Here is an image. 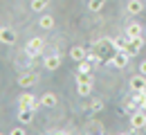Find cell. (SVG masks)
<instances>
[{"mask_svg":"<svg viewBox=\"0 0 146 135\" xmlns=\"http://www.w3.org/2000/svg\"><path fill=\"white\" fill-rule=\"evenodd\" d=\"M142 45H144V36L139 34V36H133V39L128 41V45H126V52L128 57H135V54H139V50H142Z\"/></svg>","mask_w":146,"mask_h":135,"instance_id":"cell-1","label":"cell"},{"mask_svg":"<svg viewBox=\"0 0 146 135\" xmlns=\"http://www.w3.org/2000/svg\"><path fill=\"white\" fill-rule=\"evenodd\" d=\"M43 39H32L29 43H27V47H25V52H27V57L29 59H36L40 52H43Z\"/></svg>","mask_w":146,"mask_h":135,"instance_id":"cell-2","label":"cell"},{"mask_svg":"<svg viewBox=\"0 0 146 135\" xmlns=\"http://www.w3.org/2000/svg\"><path fill=\"white\" fill-rule=\"evenodd\" d=\"M130 126H133L135 131H139V128L146 126V110L144 108H139V110H135V113L130 115Z\"/></svg>","mask_w":146,"mask_h":135,"instance_id":"cell-3","label":"cell"},{"mask_svg":"<svg viewBox=\"0 0 146 135\" xmlns=\"http://www.w3.org/2000/svg\"><path fill=\"white\" fill-rule=\"evenodd\" d=\"M36 83H38V74H34V72H23L18 77V86H23V88H32Z\"/></svg>","mask_w":146,"mask_h":135,"instance_id":"cell-4","label":"cell"},{"mask_svg":"<svg viewBox=\"0 0 146 135\" xmlns=\"http://www.w3.org/2000/svg\"><path fill=\"white\" fill-rule=\"evenodd\" d=\"M38 104H40V101H36V97L29 95V92L20 95V99H18V106H20V108H34V110H36Z\"/></svg>","mask_w":146,"mask_h":135,"instance_id":"cell-5","label":"cell"},{"mask_svg":"<svg viewBox=\"0 0 146 135\" xmlns=\"http://www.w3.org/2000/svg\"><path fill=\"white\" fill-rule=\"evenodd\" d=\"M128 59H130V57H128V54L124 52V50H117L110 63H112L115 68H126V65H128Z\"/></svg>","mask_w":146,"mask_h":135,"instance_id":"cell-6","label":"cell"},{"mask_svg":"<svg viewBox=\"0 0 146 135\" xmlns=\"http://www.w3.org/2000/svg\"><path fill=\"white\" fill-rule=\"evenodd\" d=\"M0 41H2L5 45H14V43H16V32H14V29H9V27L0 29Z\"/></svg>","mask_w":146,"mask_h":135,"instance_id":"cell-7","label":"cell"},{"mask_svg":"<svg viewBox=\"0 0 146 135\" xmlns=\"http://www.w3.org/2000/svg\"><path fill=\"white\" fill-rule=\"evenodd\" d=\"M142 9H144V2H142V0H128V5H126L128 14L137 16V14H142Z\"/></svg>","mask_w":146,"mask_h":135,"instance_id":"cell-8","label":"cell"},{"mask_svg":"<svg viewBox=\"0 0 146 135\" xmlns=\"http://www.w3.org/2000/svg\"><path fill=\"white\" fill-rule=\"evenodd\" d=\"M130 88H133V92H137V90H146V77H144V74L133 77V79H130Z\"/></svg>","mask_w":146,"mask_h":135,"instance_id":"cell-9","label":"cell"},{"mask_svg":"<svg viewBox=\"0 0 146 135\" xmlns=\"http://www.w3.org/2000/svg\"><path fill=\"white\" fill-rule=\"evenodd\" d=\"M18 119L23 124H29L34 119V108H18Z\"/></svg>","mask_w":146,"mask_h":135,"instance_id":"cell-10","label":"cell"},{"mask_svg":"<svg viewBox=\"0 0 146 135\" xmlns=\"http://www.w3.org/2000/svg\"><path fill=\"white\" fill-rule=\"evenodd\" d=\"M45 68H47V70L61 68V57H58V54H50V57L45 59Z\"/></svg>","mask_w":146,"mask_h":135,"instance_id":"cell-11","label":"cell"},{"mask_svg":"<svg viewBox=\"0 0 146 135\" xmlns=\"http://www.w3.org/2000/svg\"><path fill=\"white\" fill-rule=\"evenodd\" d=\"M40 106H45V108L56 106V95H54V92H45V95L40 97Z\"/></svg>","mask_w":146,"mask_h":135,"instance_id":"cell-12","label":"cell"},{"mask_svg":"<svg viewBox=\"0 0 146 135\" xmlns=\"http://www.w3.org/2000/svg\"><path fill=\"white\" fill-rule=\"evenodd\" d=\"M86 57H88V52H86L83 47H72V50H70V59L76 61V63H79V61H83Z\"/></svg>","mask_w":146,"mask_h":135,"instance_id":"cell-13","label":"cell"},{"mask_svg":"<svg viewBox=\"0 0 146 135\" xmlns=\"http://www.w3.org/2000/svg\"><path fill=\"white\" fill-rule=\"evenodd\" d=\"M133 99H135L137 108H144L146 110V90H137V92L133 95Z\"/></svg>","mask_w":146,"mask_h":135,"instance_id":"cell-14","label":"cell"},{"mask_svg":"<svg viewBox=\"0 0 146 135\" xmlns=\"http://www.w3.org/2000/svg\"><path fill=\"white\" fill-rule=\"evenodd\" d=\"M126 34L130 39H133V36H139V34H142V25H139V23H130L126 27Z\"/></svg>","mask_w":146,"mask_h":135,"instance_id":"cell-15","label":"cell"},{"mask_svg":"<svg viewBox=\"0 0 146 135\" xmlns=\"http://www.w3.org/2000/svg\"><path fill=\"white\" fill-rule=\"evenodd\" d=\"M38 25H40L43 29H52V27H54V18H52L50 14H45V16H40V20H38Z\"/></svg>","mask_w":146,"mask_h":135,"instance_id":"cell-16","label":"cell"},{"mask_svg":"<svg viewBox=\"0 0 146 135\" xmlns=\"http://www.w3.org/2000/svg\"><path fill=\"white\" fill-rule=\"evenodd\" d=\"M128 41H130V36L124 34V36H119V39H112V43H115V47H117V50H126Z\"/></svg>","mask_w":146,"mask_h":135,"instance_id":"cell-17","label":"cell"},{"mask_svg":"<svg viewBox=\"0 0 146 135\" xmlns=\"http://www.w3.org/2000/svg\"><path fill=\"white\" fill-rule=\"evenodd\" d=\"M47 5H50V0H32V11L40 14V11H43Z\"/></svg>","mask_w":146,"mask_h":135,"instance_id":"cell-18","label":"cell"},{"mask_svg":"<svg viewBox=\"0 0 146 135\" xmlns=\"http://www.w3.org/2000/svg\"><path fill=\"white\" fill-rule=\"evenodd\" d=\"M76 83H92V72H76Z\"/></svg>","mask_w":146,"mask_h":135,"instance_id":"cell-19","label":"cell"},{"mask_svg":"<svg viewBox=\"0 0 146 135\" xmlns=\"http://www.w3.org/2000/svg\"><path fill=\"white\" fill-rule=\"evenodd\" d=\"M76 92L81 97H88L92 92V83H79V88H76Z\"/></svg>","mask_w":146,"mask_h":135,"instance_id":"cell-20","label":"cell"},{"mask_svg":"<svg viewBox=\"0 0 146 135\" xmlns=\"http://www.w3.org/2000/svg\"><path fill=\"white\" fill-rule=\"evenodd\" d=\"M92 68H94V65H92V63L88 61V59L79 61V72H92Z\"/></svg>","mask_w":146,"mask_h":135,"instance_id":"cell-21","label":"cell"},{"mask_svg":"<svg viewBox=\"0 0 146 135\" xmlns=\"http://www.w3.org/2000/svg\"><path fill=\"white\" fill-rule=\"evenodd\" d=\"M104 5H106V0H90V2H88V9H90V11H99Z\"/></svg>","mask_w":146,"mask_h":135,"instance_id":"cell-22","label":"cell"},{"mask_svg":"<svg viewBox=\"0 0 146 135\" xmlns=\"http://www.w3.org/2000/svg\"><path fill=\"white\" fill-rule=\"evenodd\" d=\"M90 108H92V113H99V110H104V101L101 99H94L90 104Z\"/></svg>","mask_w":146,"mask_h":135,"instance_id":"cell-23","label":"cell"},{"mask_svg":"<svg viewBox=\"0 0 146 135\" xmlns=\"http://www.w3.org/2000/svg\"><path fill=\"white\" fill-rule=\"evenodd\" d=\"M126 110H130V113H135V108H137V104H135V99H130V101H126V106H124Z\"/></svg>","mask_w":146,"mask_h":135,"instance_id":"cell-24","label":"cell"},{"mask_svg":"<svg viewBox=\"0 0 146 135\" xmlns=\"http://www.w3.org/2000/svg\"><path fill=\"white\" fill-rule=\"evenodd\" d=\"M139 74H144V77H146V61L139 63Z\"/></svg>","mask_w":146,"mask_h":135,"instance_id":"cell-25","label":"cell"}]
</instances>
